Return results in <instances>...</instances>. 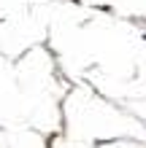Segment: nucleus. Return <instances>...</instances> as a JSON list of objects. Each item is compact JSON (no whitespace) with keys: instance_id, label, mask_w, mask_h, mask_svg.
Masks as SVG:
<instances>
[]
</instances>
